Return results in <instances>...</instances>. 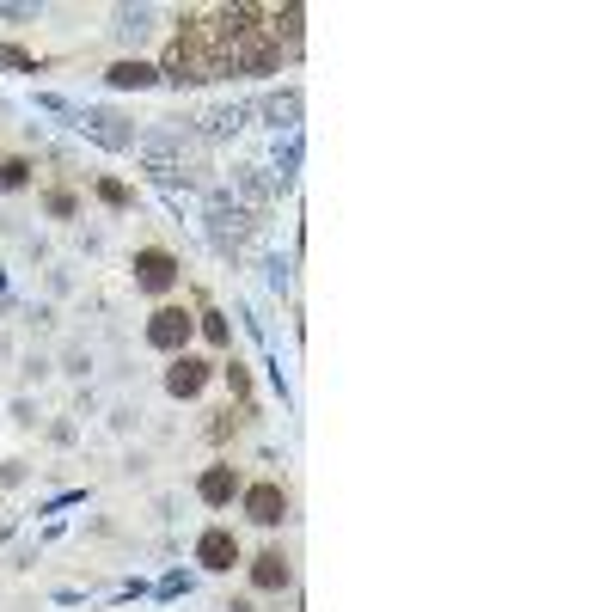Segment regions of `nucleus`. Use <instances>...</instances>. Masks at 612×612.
Returning <instances> with one entry per match:
<instances>
[{
    "instance_id": "obj_1",
    "label": "nucleus",
    "mask_w": 612,
    "mask_h": 612,
    "mask_svg": "<svg viewBox=\"0 0 612 612\" xmlns=\"http://www.w3.org/2000/svg\"><path fill=\"white\" fill-rule=\"evenodd\" d=\"M190 331H196V313H184V306H160V313L147 319V343L166 349V355H184Z\"/></svg>"
},
{
    "instance_id": "obj_2",
    "label": "nucleus",
    "mask_w": 612,
    "mask_h": 612,
    "mask_svg": "<svg viewBox=\"0 0 612 612\" xmlns=\"http://www.w3.org/2000/svg\"><path fill=\"white\" fill-rule=\"evenodd\" d=\"M245 515L258 521V527H276V521L288 515V490H282L276 478H264V484H251V490H245Z\"/></svg>"
},
{
    "instance_id": "obj_3",
    "label": "nucleus",
    "mask_w": 612,
    "mask_h": 612,
    "mask_svg": "<svg viewBox=\"0 0 612 612\" xmlns=\"http://www.w3.org/2000/svg\"><path fill=\"white\" fill-rule=\"evenodd\" d=\"M135 282H141V288H153V294L172 288V282H178V258H172V251H160V245L135 251Z\"/></svg>"
},
{
    "instance_id": "obj_4",
    "label": "nucleus",
    "mask_w": 612,
    "mask_h": 612,
    "mask_svg": "<svg viewBox=\"0 0 612 612\" xmlns=\"http://www.w3.org/2000/svg\"><path fill=\"white\" fill-rule=\"evenodd\" d=\"M209 374H215V368L202 362V355H178V362L166 368V392H172V398H196L202 386H209Z\"/></svg>"
},
{
    "instance_id": "obj_5",
    "label": "nucleus",
    "mask_w": 612,
    "mask_h": 612,
    "mask_svg": "<svg viewBox=\"0 0 612 612\" xmlns=\"http://www.w3.org/2000/svg\"><path fill=\"white\" fill-rule=\"evenodd\" d=\"M196 564H202V570H233V564H239V539H233L227 527H209V533L196 539Z\"/></svg>"
},
{
    "instance_id": "obj_6",
    "label": "nucleus",
    "mask_w": 612,
    "mask_h": 612,
    "mask_svg": "<svg viewBox=\"0 0 612 612\" xmlns=\"http://www.w3.org/2000/svg\"><path fill=\"white\" fill-rule=\"evenodd\" d=\"M251 588H264V594H276V588H288V557L270 545V551H258L251 557Z\"/></svg>"
},
{
    "instance_id": "obj_7",
    "label": "nucleus",
    "mask_w": 612,
    "mask_h": 612,
    "mask_svg": "<svg viewBox=\"0 0 612 612\" xmlns=\"http://www.w3.org/2000/svg\"><path fill=\"white\" fill-rule=\"evenodd\" d=\"M196 490H202V502H209V508H221V502H233V490H239V472H233V466H209Z\"/></svg>"
},
{
    "instance_id": "obj_8",
    "label": "nucleus",
    "mask_w": 612,
    "mask_h": 612,
    "mask_svg": "<svg viewBox=\"0 0 612 612\" xmlns=\"http://www.w3.org/2000/svg\"><path fill=\"white\" fill-rule=\"evenodd\" d=\"M111 86H153V68L147 62H117L111 68Z\"/></svg>"
},
{
    "instance_id": "obj_9",
    "label": "nucleus",
    "mask_w": 612,
    "mask_h": 612,
    "mask_svg": "<svg viewBox=\"0 0 612 612\" xmlns=\"http://www.w3.org/2000/svg\"><path fill=\"white\" fill-rule=\"evenodd\" d=\"M25 178H31V166H25V160H0V190H19Z\"/></svg>"
},
{
    "instance_id": "obj_10",
    "label": "nucleus",
    "mask_w": 612,
    "mask_h": 612,
    "mask_svg": "<svg viewBox=\"0 0 612 612\" xmlns=\"http://www.w3.org/2000/svg\"><path fill=\"white\" fill-rule=\"evenodd\" d=\"M98 196H105V202H111V209H123V202H129V190H123V184H111V178H105V184H98Z\"/></svg>"
}]
</instances>
